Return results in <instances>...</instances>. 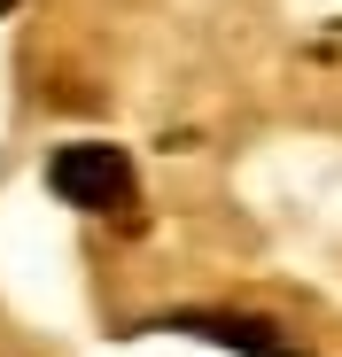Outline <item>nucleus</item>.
<instances>
[{"label":"nucleus","mask_w":342,"mask_h":357,"mask_svg":"<svg viewBox=\"0 0 342 357\" xmlns=\"http://www.w3.org/2000/svg\"><path fill=\"white\" fill-rule=\"evenodd\" d=\"M47 187H54V202H70V210H125L140 195V178H133V155L125 148L70 140V148L47 155Z\"/></svg>","instance_id":"obj_1"},{"label":"nucleus","mask_w":342,"mask_h":357,"mask_svg":"<svg viewBox=\"0 0 342 357\" xmlns=\"http://www.w3.org/2000/svg\"><path fill=\"white\" fill-rule=\"evenodd\" d=\"M0 8H16V0H0Z\"/></svg>","instance_id":"obj_3"},{"label":"nucleus","mask_w":342,"mask_h":357,"mask_svg":"<svg viewBox=\"0 0 342 357\" xmlns=\"http://www.w3.org/2000/svg\"><path fill=\"white\" fill-rule=\"evenodd\" d=\"M163 326H179L195 342H225V349H241V357H304V342L288 326H272L257 311H171Z\"/></svg>","instance_id":"obj_2"}]
</instances>
